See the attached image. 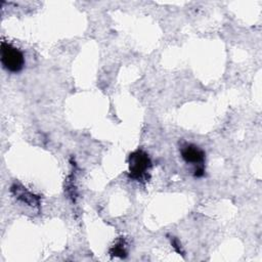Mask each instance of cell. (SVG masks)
<instances>
[{"instance_id":"cell-1","label":"cell","mask_w":262,"mask_h":262,"mask_svg":"<svg viewBox=\"0 0 262 262\" xmlns=\"http://www.w3.org/2000/svg\"><path fill=\"white\" fill-rule=\"evenodd\" d=\"M129 176L135 181L146 182L149 179L151 161L142 149H137L129 156Z\"/></svg>"},{"instance_id":"cell-2","label":"cell","mask_w":262,"mask_h":262,"mask_svg":"<svg viewBox=\"0 0 262 262\" xmlns=\"http://www.w3.org/2000/svg\"><path fill=\"white\" fill-rule=\"evenodd\" d=\"M1 63L3 68L10 73H18L25 66V55L21 50L15 46L2 41L1 42Z\"/></svg>"},{"instance_id":"cell-3","label":"cell","mask_w":262,"mask_h":262,"mask_svg":"<svg viewBox=\"0 0 262 262\" xmlns=\"http://www.w3.org/2000/svg\"><path fill=\"white\" fill-rule=\"evenodd\" d=\"M181 157L182 159L191 165L195 167L194 170V176L201 177L204 175L205 169H204V163H205V152L202 148L199 146L191 144V143H186L183 145L180 149Z\"/></svg>"},{"instance_id":"cell-4","label":"cell","mask_w":262,"mask_h":262,"mask_svg":"<svg viewBox=\"0 0 262 262\" xmlns=\"http://www.w3.org/2000/svg\"><path fill=\"white\" fill-rule=\"evenodd\" d=\"M11 191L23 203H26V204H28L30 206H34V205L39 206V198L37 195H34L33 193H31L25 187L19 186L17 184H13L11 186Z\"/></svg>"},{"instance_id":"cell-5","label":"cell","mask_w":262,"mask_h":262,"mask_svg":"<svg viewBox=\"0 0 262 262\" xmlns=\"http://www.w3.org/2000/svg\"><path fill=\"white\" fill-rule=\"evenodd\" d=\"M111 254L116 257H125L127 255V251L125 249V244L123 241H119L117 244L114 245V247L111 249Z\"/></svg>"}]
</instances>
